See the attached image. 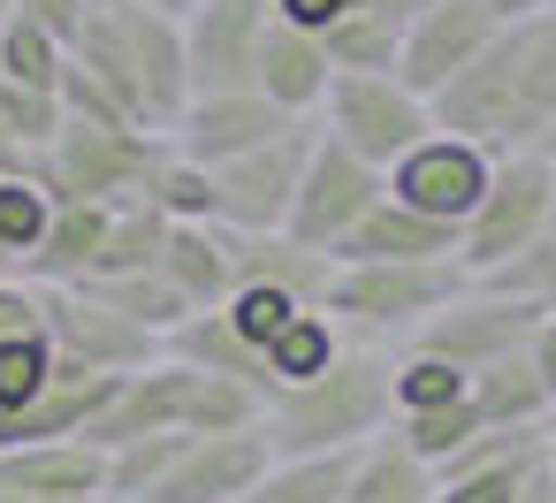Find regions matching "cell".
I'll return each instance as SVG.
<instances>
[{"instance_id":"cell-1","label":"cell","mask_w":556,"mask_h":503,"mask_svg":"<svg viewBox=\"0 0 556 503\" xmlns=\"http://www.w3.org/2000/svg\"><path fill=\"white\" fill-rule=\"evenodd\" d=\"M434 130L510 161V153H548L556 130V16H518L503 24L434 100Z\"/></svg>"},{"instance_id":"cell-2","label":"cell","mask_w":556,"mask_h":503,"mask_svg":"<svg viewBox=\"0 0 556 503\" xmlns=\"http://www.w3.org/2000/svg\"><path fill=\"white\" fill-rule=\"evenodd\" d=\"M70 62L146 130H176L191 77H184V24L138 9V0H85V24L70 39Z\"/></svg>"},{"instance_id":"cell-3","label":"cell","mask_w":556,"mask_h":503,"mask_svg":"<svg viewBox=\"0 0 556 503\" xmlns=\"http://www.w3.org/2000/svg\"><path fill=\"white\" fill-rule=\"evenodd\" d=\"M389 381H396V351H381V343H358V336H351V343H343L313 381L275 389V397H267L260 435H267V450H275V457L366 450V442H374V435H389V419H396Z\"/></svg>"},{"instance_id":"cell-4","label":"cell","mask_w":556,"mask_h":503,"mask_svg":"<svg viewBox=\"0 0 556 503\" xmlns=\"http://www.w3.org/2000/svg\"><path fill=\"white\" fill-rule=\"evenodd\" d=\"M472 275L457 260H358V267H336L320 313L358 336V343H389V336H412L434 305H450Z\"/></svg>"},{"instance_id":"cell-5","label":"cell","mask_w":556,"mask_h":503,"mask_svg":"<svg viewBox=\"0 0 556 503\" xmlns=\"http://www.w3.org/2000/svg\"><path fill=\"white\" fill-rule=\"evenodd\" d=\"M168 161V138L161 130H115V123H70L54 130V146L39 153V184L54 199H92V206H130L146 199L153 168Z\"/></svg>"},{"instance_id":"cell-6","label":"cell","mask_w":556,"mask_h":503,"mask_svg":"<svg viewBox=\"0 0 556 503\" xmlns=\"http://www.w3.org/2000/svg\"><path fill=\"white\" fill-rule=\"evenodd\" d=\"M548 206H556V161H548V153H510V161H495L480 206H472L465 229H457V267H465V275H503L518 252H533V237L548 229Z\"/></svg>"},{"instance_id":"cell-7","label":"cell","mask_w":556,"mask_h":503,"mask_svg":"<svg viewBox=\"0 0 556 503\" xmlns=\"http://www.w3.org/2000/svg\"><path fill=\"white\" fill-rule=\"evenodd\" d=\"M541 313H548L541 298H518V290H495V282H465L450 305H434V313L404 336V351H434V359L480 374V366L526 351L533 328H541Z\"/></svg>"},{"instance_id":"cell-8","label":"cell","mask_w":556,"mask_h":503,"mask_svg":"<svg viewBox=\"0 0 556 503\" xmlns=\"http://www.w3.org/2000/svg\"><path fill=\"white\" fill-rule=\"evenodd\" d=\"M313 146H320V115H298L282 138H267V146H252V153L206 168V176H214V222L237 229V237L282 229V222H290V199H298V184H305Z\"/></svg>"},{"instance_id":"cell-9","label":"cell","mask_w":556,"mask_h":503,"mask_svg":"<svg viewBox=\"0 0 556 503\" xmlns=\"http://www.w3.org/2000/svg\"><path fill=\"white\" fill-rule=\"evenodd\" d=\"M320 130H328L343 153H358L366 168L389 176V168L434 130V115H427V100H419L412 85H396V77H328Z\"/></svg>"},{"instance_id":"cell-10","label":"cell","mask_w":556,"mask_h":503,"mask_svg":"<svg viewBox=\"0 0 556 503\" xmlns=\"http://www.w3.org/2000/svg\"><path fill=\"white\" fill-rule=\"evenodd\" d=\"M389 199V176L381 168H366L358 153H343L328 130H320V146H313V161H305V184H298V199H290V237L298 244H313V252H328L336 260V244L374 214Z\"/></svg>"},{"instance_id":"cell-11","label":"cell","mask_w":556,"mask_h":503,"mask_svg":"<svg viewBox=\"0 0 556 503\" xmlns=\"http://www.w3.org/2000/svg\"><path fill=\"white\" fill-rule=\"evenodd\" d=\"M39 320H47V343L70 366H85V374H138V366L161 359V336L153 328L123 320L115 305H100L77 282H39Z\"/></svg>"},{"instance_id":"cell-12","label":"cell","mask_w":556,"mask_h":503,"mask_svg":"<svg viewBox=\"0 0 556 503\" xmlns=\"http://www.w3.org/2000/svg\"><path fill=\"white\" fill-rule=\"evenodd\" d=\"M503 24L488 16V0H419V16L396 39V85H412L419 100H434Z\"/></svg>"},{"instance_id":"cell-13","label":"cell","mask_w":556,"mask_h":503,"mask_svg":"<svg viewBox=\"0 0 556 503\" xmlns=\"http://www.w3.org/2000/svg\"><path fill=\"white\" fill-rule=\"evenodd\" d=\"M488 176H495V153H480V146L450 138V130H427V138L389 168V199H404V206H419V214L465 229V214L480 206Z\"/></svg>"},{"instance_id":"cell-14","label":"cell","mask_w":556,"mask_h":503,"mask_svg":"<svg viewBox=\"0 0 556 503\" xmlns=\"http://www.w3.org/2000/svg\"><path fill=\"white\" fill-rule=\"evenodd\" d=\"M267 0H199L184 16V77L191 92H252Z\"/></svg>"},{"instance_id":"cell-15","label":"cell","mask_w":556,"mask_h":503,"mask_svg":"<svg viewBox=\"0 0 556 503\" xmlns=\"http://www.w3.org/2000/svg\"><path fill=\"white\" fill-rule=\"evenodd\" d=\"M290 123H298V115H282V108L260 100V92H191L184 115H176V130H168V146H176L184 161H199V168H222V161H237V153L282 138Z\"/></svg>"},{"instance_id":"cell-16","label":"cell","mask_w":556,"mask_h":503,"mask_svg":"<svg viewBox=\"0 0 556 503\" xmlns=\"http://www.w3.org/2000/svg\"><path fill=\"white\" fill-rule=\"evenodd\" d=\"M267 465H275V450H267L260 427H244V435H191V450L168 465V480L146 503H237Z\"/></svg>"},{"instance_id":"cell-17","label":"cell","mask_w":556,"mask_h":503,"mask_svg":"<svg viewBox=\"0 0 556 503\" xmlns=\"http://www.w3.org/2000/svg\"><path fill=\"white\" fill-rule=\"evenodd\" d=\"M0 495L108 503V450H92L85 435H70V442H9L0 450Z\"/></svg>"},{"instance_id":"cell-18","label":"cell","mask_w":556,"mask_h":503,"mask_svg":"<svg viewBox=\"0 0 556 503\" xmlns=\"http://www.w3.org/2000/svg\"><path fill=\"white\" fill-rule=\"evenodd\" d=\"M153 275H161V282H168L191 313H222V305H229V290H237V267H229V229H222V222H168Z\"/></svg>"},{"instance_id":"cell-19","label":"cell","mask_w":556,"mask_h":503,"mask_svg":"<svg viewBox=\"0 0 556 503\" xmlns=\"http://www.w3.org/2000/svg\"><path fill=\"white\" fill-rule=\"evenodd\" d=\"M328 54H320V39L313 32H298V24H282V16H267V32H260V70H252V92L260 100H275L282 115H320V100H328Z\"/></svg>"},{"instance_id":"cell-20","label":"cell","mask_w":556,"mask_h":503,"mask_svg":"<svg viewBox=\"0 0 556 503\" xmlns=\"http://www.w3.org/2000/svg\"><path fill=\"white\" fill-rule=\"evenodd\" d=\"M358 260H457V229L404 206V199H381L343 244H336V267H358Z\"/></svg>"},{"instance_id":"cell-21","label":"cell","mask_w":556,"mask_h":503,"mask_svg":"<svg viewBox=\"0 0 556 503\" xmlns=\"http://www.w3.org/2000/svg\"><path fill=\"white\" fill-rule=\"evenodd\" d=\"M229 267H237V282L290 290L298 305H320L328 282H336V260L313 252V244H298L290 229H260V237H237V229H229Z\"/></svg>"},{"instance_id":"cell-22","label":"cell","mask_w":556,"mask_h":503,"mask_svg":"<svg viewBox=\"0 0 556 503\" xmlns=\"http://www.w3.org/2000/svg\"><path fill=\"white\" fill-rule=\"evenodd\" d=\"M108 222H115V206H92V199H54L47 237H39V244H31V260H24V282H85V275L100 267Z\"/></svg>"},{"instance_id":"cell-23","label":"cell","mask_w":556,"mask_h":503,"mask_svg":"<svg viewBox=\"0 0 556 503\" xmlns=\"http://www.w3.org/2000/svg\"><path fill=\"white\" fill-rule=\"evenodd\" d=\"M161 359H176V366H199V374H222V381H244L260 404L275 397V381H267V366H260V351L229 328V313H184L168 336H161Z\"/></svg>"},{"instance_id":"cell-24","label":"cell","mask_w":556,"mask_h":503,"mask_svg":"<svg viewBox=\"0 0 556 503\" xmlns=\"http://www.w3.org/2000/svg\"><path fill=\"white\" fill-rule=\"evenodd\" d=\"M465 404H472V419H480V427H541V419L556 412L526 351H510V359L480 366V374H472V389H465Z\"/></svg>"},{"instance_id":"cell-25","label":"cell","mask_w":556,"mask_h":503,"mask_svg":"<svg viewBox=\"0 0 556 503\" xmlns=\"http://www.w3.org/2000/svg\"><path fill=\"white\" fill-rule=\"evenodd\" d=\"M427 495H434V473L396 435H374L366 450H351V473H343L336 503H427Z\"/></svg>"},{"instance_id":"cell-26","label":"cell","mask_w":556,"mask_h":503,"mask_svg":"<svg viewBox=\"0 0 556 503\" xmlns=\"http://www.w3.org/2000/svg\"><path fill=\"white\" fill-rule=\"evenodd\" d=\"M343 343H351V336H343L320 305H305V313H298V320H290V328L260 351V366H267V381H275V389H298V381H313V374H320Z\"/></svg>"},{"instance_id":"cell-27","label":"cell","mask_w":556,"mask_h":503,"mask_svg":"<svg viewBox=\"0 0 556 503\" xmlns=\"http://www.w3.org/2000/svg\"><path fill=\"white\" fill-rule=\"evenodd\" d=\"M396 24H381L374 9H358V16H343V24H328L320 32V54H328V70L336 77H396Z\"/></svg>"},{"instance_id":"cell-28","label":"cell","mask_w":556,"mask_h":503,"mask_svg":"<svg viewBox=\"0 0 556 503\" xmlns=\"http://www.w3.org/2000/svg\"><path fill=\"white\" fill-rule=\"evenodd\" d=\"M343 473H351V450H328V457H275L237 503H336V495H343Z\"/></svg>"},{"instance_id":"cell-29","label":"cell","mask_w":556,"mask_h":503,"mask_svg":"<svg viewBox=\"0 0 556 503\" xmlns=\"http://www.w3.org/2000/svg\"><path fill=\"white\" fill-rule=\"evenodd\" d=\"M191 450V435L184 427H168V435H138V442H115L108 450V503H146L161 480H168V465Z\"/></svg>"},{"instance_id":"cell-30","label":"cell","mask_w":556,"mask_h":503,"mask_svg":"<svg viewBox=\"0 0 556 503\" xmlns=\"http://www.w3.org/2000/svg\"><path fill=\"white\" fill-rule=\"evenodd\" d=\"M62 351L47 336H16V343H0V427H9L16 412H31L54 381H62Z\"/></svg>"},{"instance_id":"cell-31","label":"cell","mask_w":556,"mask_h":503,"mask_svg":"<svg viewBox=\"0 0 556 503\" xmlns=\"http://www.w3.org/2000/svg\"><path fill=\"white\" fill-rule=\"evenodd\" d=\"M62 62H70V47H62L54 32H39L31 16H9V24H0V85L62 92Z\"/></svg>"},{"instance_id":"cell-32","label":"cell","mask_w":556,"mask_h":503,"mask_svg":"<svg viewBox=\"0 0 556 503\" xmlns=\"http://www.w3.org/2000/svg\"><path fill=\"white\" fill-rule=\"evenodd\" d=\"M77 290H92L100 305H115L123 320L153 328V336H168V328H176V320L191 313V305H184V298H176V290H168V282L153 275V267H146V275H85Z\"/></svg>"},{"instance_id":"cell-33","label":"cell","mask_w":556,"mask_h":503,"mask_svg":"<svg viewBox=\"0 0 556 503\" xmlns=\"http://www.w3.org/2000/svg\"><path fill=\"white\" fill-rule=\"evenodd\" d=\"M161 237H168V214H161V206H146V199L115 206V222H108V244H100V267H92V275H146V267L161 260Z\"/></svg>"},{"instance_id":"cell-34","label":"cell","mask_w":556,"mask_h":503,"mask_svg":"<svg viewBox=\"0 0 556 503\" xmlns=\"http://www.w3.org/2000/svg\"><path fill=\"white\" fill-rule=\"evenodd\" d=\"M465 389H472V374H465V366H450V359H434V351H396V381H389L396 419H404V412L465 404Z\"/></svg>"},{"instance_id":"cell-35","label":"cell","mask_w":556,"mask_h":503,"mask_svg":"<svg viewBox=\"0 0 556 503\" xmlns=\"http://www.w3.org/2000/svg\"><path fill=\"white\" fill-rule=\"evenodd\" d=\"M47 214H54V191L39 176H0V252L16 260V275H24L31 244L47 237Z\"/></svg>"},{"instance_id":"cell-36","label":"cell","mask_w":556,"mask_h":503,"mask_svg":"<svg viewBox=\"0 0 556 503\" xmlns=\"http://www.w3.org/2000/svg\"><path fill=\"white\" fill-rule=\"evenodd\" d=\"M389 435L434 473L450 450H465V442L480 435V419H472V404H442V412H404V419H389Z\"/></svg>"},{"instance_id":"cell-37","label":"cell","mask_w":556,"mask_h":503,"mask_svg":"<svg viewBox=\"0 0 556 503\" xmlns=\"http://www.w3.org/2000/svg\"><path fill=\"white\" fill-rule=\"evenodd\" d=\"M222 313H229V328H237V336H244L252 351H267V343H275V336H282V328H290V320H298L305 305H298L290 290H267V282H237Z\"/></svg>"},{"instance_id":"cell-38","label":"cell","mask_w":556,"mask_h":503,"mask_svg":"<svg viewBox=\"0 0 556 503\" xmlns=\"http://www.w3.org/2000/svg\"><path fill=\"white\" fill-rule=\"evenodd\" d=\"M0 123H9V138L39 161L62 130V92H31V85H0Z\"/></svg>"},{"instance_id":"cell-39","label":"cell","mask_w":556,"mask_h":503,"mask_svg":"<svg viewBox=\"0 0 556 503\" xmlns=\"http://www.w3.org/2000/svg\"><path fill=\"white\" fill-rule=\"evenodd\" d=\"M472 282H495V290H518V298L556 305V206H548V229L533 237V252H518L503 275H472Z\"/></svg>"},{"instance_id":"cell-40","label":"cell","mask_w":556,"mask_h":503,"mask_svg":"<svg viewBox=\"0 0 556 503\" xmlns=\"http://www.w3.org/2000/svg\"><path fill=\"white\" fill-rule=\"evenodd\" d=\"M533 465H541V457H510V465L450 473V480H434V495H427V503H510V495H518V480H526Z\"/></svg>"},{"instance_id":"cell-41","label":"cell","mask_w":556,"mask_h":503,"mask_svg":"<svg viewBox=\"0 0 556 503\" xmlns=\"http://www.w3.org/2000/svg\"><path fill=\"white\" fill-rule=\"evenodd\" d=\"M16 336H47V320H39V282H24V275L0 282V343H16Z\"/></svg>"},{"instance_id":"cell-42","label":"cell","mask_w":556,"mask_h":503,"mask_svg":"<svg viewBox=\"0 0 556 503\" xmlns=\"http://www.w3.org/2000/svg\"><path fill=\"white\" fill-rule=\"evenodd\" d=\"M366 0H267V16H282V24H298V32H328V24H343V16H358Z\"/></svg>"},{"instance_id":"cell-43","label":"cell","mask_w":556,"mask_h":503,"mask_svg":"<svg viewBox=\"0 0 556 503\" xmlns=\"http://www.w3.org/2000/svg\"><path fill=\"white\" fill-rule=\"evenodd\" d=\"M16 16H31L39 32H54L62 47L77 39V24H85V0H16Z\"/></svg>"},{"instance_id":"cell-44","label":"cell","mask_w":556,"mask_h":503,"mask_svg":"<svg viewBox=\"0 0 556 503\" xmlns=\"http://www.w3.org/2000/svg\"><path fill=\"white\" fill-rule=\"evenodd\" d=\"M526 359H533V374H541V389H548V404H556V305L541 313V328H533Z\"/></svg>"},{"instance_id":"cell-45","label":"cell","mask_w":556,"mask_h":503,"mask_svg":"<svg viewBox=\"0 0 556 503\" xmlns=\"http://www.w3.org/2000/svg\"><path fill=\"white\" fill-rule=\"evenodd\" d=\"M0 176H39V161H31V153L9 138V123H0Z\"/></svg>"},{"instance_id":"cell-46","label":"cell","mask_w":556,"mask_h":503,"mask_svg":"<svg viewBox=\"0 0 556 503\" xmlns=\"http://www.w3.org/2000/svg\"><path fill=\"white\" fill-rule=\"evenodd\" d=\"M510 503H556V480H548V465H533L526 480H518V495Z\"/></svg>"},{"instance_id":"cell-47","label":"cell","mask_w":556,"mask_h":503,"mask_svg":"<svg viewBox=\"0 0 556 503\" xmlns=\"http://www.w3.org/2000/svg\"><path fill=\"white\" fill-rule=\"evenodd\" d=\"M495 24H518V16H548V0H488Z\"/></svg>"},{"instance_id":"cell-48","label":"cell","mask_w":556,"mask_h":503,"mask_svg":"<svg viewBox=\"0 0 556 503\" xmlns=\"http://www.w3.org/2000/svg\"><path fill=\"white\" fill-rule=\"evenodd\" d=\"M366 9H374V16H381V24H396V32H404V24H412V16H419V0H366Z\"/></svg>"},{"instance_id":"cell-49","label":"cell","mask_w":556,"mask_h":503,"mask_svg":"<svg viewBox=\"0 0 556 503\" xmlns=\"http://www.w3.org/2000/svg\"><path fill=\"white\" fill-rule=\"evenodd\" d=\"M138 9H153V16H168V24H184V16L199 9V0H138Z\"/></svg>"},{"instance_id":"cell-50","label":"cell","mask_w":556,"mask_h":503,"mask_svg":"<svg viewBox=\"0 0 556 503\" xmlns=\"http://www.w3.org/2000/svg\"><path fill=\"white\" fill-rule=\"evenodd\" d=\"M541 465H548V480H556V412H548V427H541Z\"/></svg>"},{"instance_id":"cell-51","label":"cell","mask_w":556,"mask_h":503,"mask_svg":"<svg viewBox=\"0 0 556 503\" xmlns=\"http://www.w3.org/2000/svg\"><path fill=\"white\" fill-rule=\"evenodd\" d=\"M9 275H16V260H9V252H0V282H9Z\"/></svg>"},{"instance_id":"cell-52","label":"cell","mask_w":556,"mask_h":503,"mask_svg":"<svg viewBox=\"0 0 556 503\" xmlns=\"http://www.w3.org/2000/svg\"><path fill=\"white\" fill-rule=\"evenodd\" d=\"M9 16H16V0H0V24H9Z\"/></svg>"},{"instance_id":"cell-53","label":"cell","mask_w":556,"mask_h":503,"mask_svg":"<svg viewBox=\"0 0 556 503\" xmlns=\"http://www.w3.org/2000/svg\"><path fill=\"white\" fill-rule=\"evenodd\" d=\"M548 161H556V130H548Z\"/></svg>"},{"instance_id":"cell-54","label":"cell","mask_w":556,"mask_h":503,"mask_svg":"<svg viewBox=\"0 0 556 503\" xmlns=\"http://www.w3.org/2000/svg\"><path fill=\"white\" fill-rule=\"evenodd\" d=\"M548 16H556V0H548Z\"/></svg>"}]
</instances>
